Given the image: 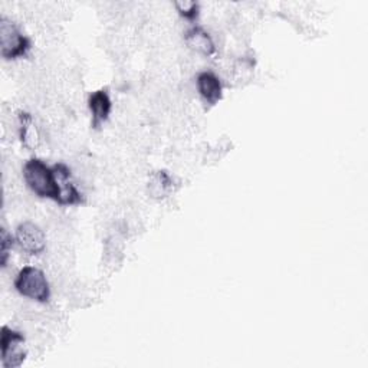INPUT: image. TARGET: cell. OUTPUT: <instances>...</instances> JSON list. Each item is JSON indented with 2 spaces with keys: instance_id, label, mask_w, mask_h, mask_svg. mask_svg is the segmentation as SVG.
Returning a JSON list of instances; mask_svg holds the SVG:
<instances>
[{
  "instance_id": "obj_1",
  "label": "cell",
  "mask_w": 368,
  "mask_h": 368,
  "mask_svg": "<svg viewBox=\"0 0 368 368\" xmlns=\"http://www.w3.org/2000/svg\"><path fill=\"white\" fill-rule=\"evenodd\" d=\"M23 179L35 194L60 202L61 189L53 168H49L42 160L32 158L27 161L23 165Z\"/></svg>"
},
{
  "instance_id": "obj_2",
  "label": "cell",
  "mask_w": 368,
  "mask_h": 368,
  "mask_svg": "<svg viewBox=\"0 0 368 368\" xmlns=\"http://www.w3.org/2000/svg\"><path fill=\"white\" fill-rule=\"evenodd\" d=\"M15 287L20 295L38 302H46L50 297V288L45 273L34 266H26L19 272Z\"/></svg>"
},
{
  "instance_id": "obj_3",
  "label": "cell",
  "mask_w": 368,
  "mask_h": 368,
  "mask_svg": "<svg viewBox=\"0 0 368 368\" xmlns=\"http://www.w3.org/2000/svg\"><path fill=\"white\" fill-rule=\"evenodd\" d=\"M0 45L2 55L6 60H15L23 56L31 48V42L20 34L13 22L6 18L0 20Z\"/></svg>"
},
{
  "instance_id": "obj_4",
  "label": "cell",
  "mask_w": 368,
  "mask_h": 368,
  "mask_svg": "<svg viewBox=\"0 0 368 368\" xmlns=\"http://www.w3.org/2000/svg\"><path fill=\"white\" fill-rule=\"evenodd\" d=\"M25 338L8 327L2 329V364L5 368L20 367L25 361L26 353L23 351Z\"/></svg>"
},
{
  "instance_id": "obj_5",
  "label": "cell",
  "mask_w": 368,
  "mask_h": 368,
  "mask_svg": "<svg viewBox=\"0 0 368 368\" xmlns=\"http://www.w3.org/2000/svg\"><path fill=\"white\" fill-rule=\"evenodd\" d=\"M16 243L27 254H39L46 249V236L38 224L25 222L16 231Z\"/></svg>"
},
{
  "instance_id": "obj_6",
  "label": "cell",
  "mask_w": 368,
  "mask_h": 368,
  "mask_svg": "<svg viewBox=\"0 0 368 368\" xmlns=\"http://www.w3.org/2000/svg\"><path fill=\"white\" fill-rule=\"evenodd\" d=\"M197 88L209 105H214L222 98V83L213 72L206 71L197 76Z\"/></svg>"
},
{
  "instance_id": "obj_7",
  "label": "cell",
  "mask_w": 368,
  "mask_h": 368,
  "mask_svg": "<svg viewBox=\"0 0 368 368\" xmlns=\"http://www.w3.org/2000/svg\"><path fill=\"white\" fill-rule=\"evenodd\" d=\"M186 43L196 52L206 56H212L216 52V45L212 36L200 29V27H193L186 34Z\"/></svg>"
},
{
  "instance_id": "obj_8",
  "label": "cell",
  "mask_w": 368,
  "mask_h": 368,
  "mask_svg": "<svg viewBox=\"0 0 368 368\" xmlns=\"http://www.w3.org/2000/svg\"><path fill=\"white\" fill-rule=\"evenodd\" d=\"M90 109L93 112V125L98 127L104 121H107L111 112V100L107 91L101 90L94 93L90 97Z\"/></svg>"
},
{
  "instance_id": "obj_9",
  "label": "cell",
  "mask_w": 368,
  "mask_h": 368,
  "mask_svg": "<svg viewBox=\"0 0 368 368\" xmlns=\"http://www.w3.org/2000/svg\"><path fill=\"white\" fill-rule=\"evenodd\" d=\"M20 137L22 143L27 149H35L38 146V132L29 114H20Z\"/></svg>"
},
{
  "instance_id": "obj_10",
  "label": "cell",
  "mask_w": 368,
  "mask_h": 368,
  "mask_svg": "<svg viewBox=\"0 0 368 368\" xmlns=\"http://www.w3.org/2000/svg\"><path fill=\"white\" fill-rule=\"evenodd\" d=\"M172 187V180H170L168 175L165 172H158L153 175V177L149 182V191L156 199H161L167 194V191Z\"/></svg>"
},
{
  "instance_id": "obj_11",
  "label": "cell",
  "mask_w": 368,
  "mask_h": 368,
  "mask_svg": "<svg viewBox=\"0 0 368 368\" xmlns=\"http://www.w3.org/2000/svg\"><path fill=\"white\" fill-rule=\"evenodd\" d=\"M175 6L179 11V13L186 19H194L197 13H199V5L191 2V0H177Z\"/></svg>"
},
{
  "instance_id": "obj_12",
  "label": "cell",
  "mask_w": 368,
  "mask_h": 368,
  "mask_svg": "<svg viewBox=\"0 0 368 368\" xmlns=\"http://www.w3.org/2000/svg\"><path fill=\"white\" fill-rule=\"evenodd\" d=\"M12 236L6 233V231H2V265H6L8 254H9V247H12Z\"/></svg>"
}]
</instances>
